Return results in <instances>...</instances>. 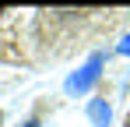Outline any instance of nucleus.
<instances>
[{
	"instance_id": "4",
	"label": "nucleus",
	"mask_w": 130,
	"mask_h": 127,
	"mask_svg": "<svg viewBox=\"0 0 130 127\" xmlns=\"http://www.w3.org/2000/svg\"><path fill=\"white\" fill-rule=\"evenodd\" d=\"M25 127H39V124H25Z\"/></svg>"
},
{
	"instance_id": "2",
	"label": "nucleus",
	"mask_w": 130,
	"mask_h": 127,
	"mask_svg": "<svg viewBox=\"0 0 130 127\" xmlns=\"http://www.w3.org/2000/svg\"><path fill=\"white\" fill-rule=\"evenodd\" d=\"M88 120L95 127H109V120H112V109H109V103H102V99H91L88 103Z\"/></svg>"
},
{
	"instance_id": "3",
	"label": "nucleus",
	"mask_w": 130,
	"mask_h": 127,
	"mask_svg": "<svg viewBox=\"0 0 130 127\" xmlns=\"http://www.w3.org/2000/svg\"><path fill=\"white\" fill-rule=\"evenodd\" d=\"M116 49H120V53H130V35H127V39H123V42H120Z\"/></svg>"
},
{
	"instance_id": "1",
	"label": "nucleus",
	"mask_w": 130,
	"mask_h": 127,
	"mask_svg": "<svg viewBox=\"0 0 130 127\" xmlns=\"http://www.w3.org/2000/svg\"><path fill=\"white\" fill-rule=\"evenodd\" d=\"M102 64H106V57H102V53L88 57V64H85V67H77V71L67 78V92H70V95H81V92H88L91 85L99 81V74H102Z\"/></svg>"
}]
</instances>
